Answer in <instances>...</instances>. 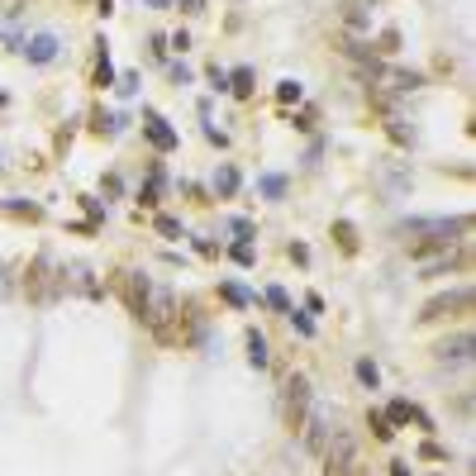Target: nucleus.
<instances>
[{"label":"nucleus","instance_id":"nucleus-1","mask_svg":"<svg viewBox=\"0 0 476 476\" xmlns=\"http://www.w3.org/2000/svg\"><path fill=\"white\" fill-rule=\"evenodd\" d=\"M396 234L405 238V248L414 257H428V253H448V243L458 234H472V220L467 215H458V220H405Z\"/></svg>","mask_w":476,"mask_h":476},{"label":"nucleus","instance_id":"nucleus-2","mask_svg":"<svg viewBox=\"0 0 476 476\" xmlns=\"http://www.w3.org/2000/svg\"><path fill=\"white\" fill-rule=\"evenodd\" d=\"M319 462H324V476H338L343 467L357 462V438H352L348 428H329V438L319 448Z\"/></svg>","mask_w":476,"mask_h":476},{"label":"nucleus","instance_id":"nucleus-3","mask_svg":"<svg viewBox=\"0 0 476 476\" xmlns=\"http://www.w3.org/2000/svg\"><path fill=\"white\" fill-rule=\"evenodd\" d=\"M305 414H310V381L291 377L281 386V419H286V428H291V433L305 428Z\"/></svg>","mask_w":476,"mask_h":476},{"label":"nucleus","instance_id":"nucleus-4","mask_svg":"<svg viewBox=\"0 0 476 476\" xmlns=\"http://www.w3.org/2000/svg\"><path fill=\"white\" fill-rule=\"evenodd\" d=\"M153 333H158L162 343H190V338L200 333V315H195V305H181V310L172 305V315L162 319Z\"/></svg>","mask_w":476,"mask_h":476},{"label":"nucleus","instance_id":"nucleus-5","mask_svg":"<svg viewBox=\"0 0 476 476\" xmlns=\"http://www.w3.org/2000/svg\"><path fill=\"white\" fill-rule=\"evenodd\" d=\"M472 310V291H448V296H433V301L419 310L424 324H438V319H462Z\"/></svg>","mask_w":476,"mask_h":476},{"label":"nucleus","instance_id":"nucleus-6","mask_svg":"<svg viewBox=\"0 0 476 476\" xmlns=\"http://www.w3.org/2000/svg\"><path fill=\"white\" fill-rule=\"evenodd\" d=\"M119 296H124V305H129V315H134V319H148V301H153V291H148L143 276L119 271Z\"/></svg>","mask_w":476,"mask_h":476},{"label":"nucleus","instance_id":"nucleus-7","mask_svg":"<svg viewBox=\"0 0 476 476\" xmlns=\"http://www.w3.org/2000/svg\"><path fill=\"white\" fill-rule=\"evenodd\" d=\"M24 291H29V301H48V296H53V267H48V257H33L29 262Z\"/></svg>","mask_w":476,"mask_h":476},{"label":"nucleus","instance_id":"nucleus-8","mask_svg":"<svg viewBox=\"0 0 476 476\" xmlns=\"http://www.w3.org/2000/svg\"><path fill=\"white\" fill-rule=\"evenodd\" d=\"M24 58H29V63H53V58H58V38H53V33H33L29 43H24Z\"/></svg>","mask_w":476,"mask_h":476},{"label":"nucleus","instance_id":"nucleus-9","mask_svg":"<svg viewBox=\"0 0 476 476\" xmlns=\"http://www.w3.org/2000/svg\"><path fill=\"white\" fill-rule=\"evenodd\" d=\"M438 357H443V362H462V357H472V333H458V338H453V343H438Z\"/></svg>","mask_w":476,"mask_h":476},{"label":"nucleus","instance_id":"nucleus-10","mask_svg":"<svg viewBox=\"0 0 476 476\" xmlns=\"http://www.w3.org/2000/svg\"><path fill=\"white\" fill-rule=\"evenodd\" d=\"M148 139L158 143V148H176V134H172V129H167V124H162L158 114H153V119H148Z\"/></svg>","mask_w":476,"mask_h":476},{"label":"nucleus","instance_id":"nucleus-11","mask_svg":"<svg viewBox=\"0 0 476 476\" xmlns=\"http://www.w3.org/2000/svg\"><path fill=\"white\" fill-rule=\"evenodd\" d=\"M333 238H338V248H343V253H357V229H352L348 220L333 224Z\"/></svg>","mask_w":476,"mask_h":476},{"label":"nucleus","instance_id":"nucleus-12","mask_svg":"<svg viewBox=\"0 0 476 476\" xmlns=\"http://www.w3.org/2000/svg\"><path fill=\"white\" fill-rule=\"evenodd\" d=\"M248 362L253 367H267V338H262V333H248Z\"/></svg>","mask_w":476,"mask_h":476},{"label":"nucleus","instance_id":"nucleus-13","mask_svg":"<svg viewBox=\"0 0 476 476\" xmlns=\"http://www.w3.org/2000/svg\"><path fill=\"white\" fill-rule=\"evenodd\" d=\"M343 24H348V29H367V10H362V0H348V5H343Z\"/></svg>","mask_w":476,"mask_h":476},{"label":"nucleus","instance_id":"nucleus-14","mask_svg":"<svg viewBox=\"0 0 476 476\" xmlns=\"http://www.w3.org/2000/svg\"><path fill=\"white\" fill-rule=\"evenodd\" d=\"M329 419H315V424H310V433H305V443H310V453H319V448H324V438H329Z\"/></svg>","mask_w":476,"mask_h":476},{"label":"nucleus","instance_id":"nucleus-15","mask_svg":"<svg viewBox=\"0 0 476 476\" xmlns=\"http://www.w3.org/2000/svg\"><path fill=\"white\" fill-rule=\"evenodd\" d=\"M367 424L377 428V438H381V443H391V438H396V424H391V419H386L381 410H372V419H367Z\"/></svg>","mask_w":476,"mask_h":476},{"label":"nucleus","instance_id":"nucleus-16","mask_svg":"<svg viewBox=\"0 0 476 476\" xmlns=\"http://www.w3.org/2000/svg\"><path fill=\"white\" fill-rule=\"evenodd\" d=\"M234 95H253V72H248V67L234 72Z\"/></svg>","mask_w":476,"mask_h":476},{"label":"nucleus","instance_id":"nucleus-17","mask_svg":"<svg viewBox=\"0 0 476 476\" xmlns=\"http://www.w3.org/2000/svg\"><path fill=\"white\" fill-rule=\"evenodd\" d=\"M224 301L229 305H248V291H243L238 281H224Z\"/></svg>","mask_w":476,"mask_h":476},{"label":"nucleus","instance_id":"nucleus-18","mask_svg":"<svg viewBox=\"0 0 476 476\" xmlns=\"http://www.w3.org/2000/svg\"><path fill=\"white\" fill-rule=\"evenodd\" d=\"M215 186H220L224 195H234V190H238V172H234V167H224V172H220V181H215Z\"/></svg>","mask_w":476,"mask_h":476},{"label":"nucleus","instance_id":"nucleus-19","mask_svg":"<svg viewBox=\"0 0 476 476\" xmlns=\"http://www.w3.org/2000/svg\"><path fill=\"white\" fill-rule=\"evenodd\" d=\"M357 377H362V386H377V381H381V372H377L372 362H357Z\"/></svg>","mask_w":476,"mask_h":476},{"label":"nucleus","instance_id":"nucleus-20","mask_svg":"<svg viewBox=\"0 0 476 476\" xmlns=\"http://www.w3.org/2000/svg\"><path fill=\"white\" fill-rule=\"evenodd\" d=\"M267 301L276 305V310H291V301H286V291H281V286H271V291H267Z\"/></svg>","mask_w":476,"mask_h":476},{"label":"nucleus","instance_id":"nucleus-21","mask_svg":"<svg viewBox=\"0 0 476 476\" xmlns=\"http://www.w3.org/2000/svg\"><path fill=\"white\" fill-rule=\"evenodd\" d=\"M276 95H281V100H301V86H296V81H281V91Z\"/></svg>","mask_w":476,"mask_h":476},{"label":"nucleus","instance_id":"nucleus-22","mask_svg":"<svg viewBox=\"0 0 476 476\" xmlns=\"http://www.w3.org/2000/svg\"><path fill=\"white\" fill-rule=\"evenodd\" d=\"M286 315H291V324H296V329H301V333H315V324H310V319H305V315H296V310H286Z\"/></svg>","mask_w":476,"mask_h":476},{"label":"nucleus","instance_id":"nucleus-23","mask_svg":"<svg viewBox=\"0 0 476 476\" xmlns=\"http://www.w3.org/2000/svg\"><path fill=\"white\" fill-rule=\"evenodd\" d=\"M262 190H267V195H281L286 181H281V176H267V181H262Z\"/></svg>","mask_w":476,"mask_h":476},{"label":"nucleus","instance_id":"nucleus-24","mask_svg":"<svg viewBox=\"0 0 476 476\" xmlns=\"http://www.w3.org/2000/svg\"><path fill=\"white\" fill-rule=\"evenodd\" d=\"M396 43H400L396 29H386V33H381V53H396Z\"/></svg>","mask_w":476,"mask_h":476},{"label":"nucleus","instance_id":"nucleus-25","mask_svg":"<svg viewBox=\"0 0 476 476\" xmlns=\"http://www.w3.org/2000/svg\"><path fill=\"white\" fill-rule=\"evenodd\" d=\"M234 262H243V267H248V262H253V248H248V243H238V248H234Z\"/></svg>","mask_w":476,"mask_h":476},{"label":"nucleus","instance_id":"nucleus-26","mask_svg":"<svg viewBox=\"0 0 476 476\" xmlns=\"http://www.w3.org/2000/svg\"><path fill=\"white\" fill-rule=\"evenodd\" d=\"M338 476H367V472H362V467H357V462H352V467H343V472H338Z\"/></svg>","mask_w":476,"mask_h":476},{"label":"nucleus","instance_id":"nucleus-27","mask_svg":"<svg viewBox=\"0 0 476 476\" xmlns=\"http://www.w3.org/2000/svg\"><path fill=\"white\" fill-rule=\"evenodd\" d=\"M391 476H410L405 472V462H391Z\"/></svg>","mask_w":476,"mask_h":476},{"label":"nucleus","instance_id":"nucleus-28","mask_svg":"<svg viewBox=\"0 0 476 476\" xmlns=\"http://www.w3.org/2000/svg\"><path fill=\"white\" fill-rule=\"evenodd\" d=\"M148 5H167V0H148Z\"/></svg>","mask_w":476,"mask_h":476}]
</instances>
